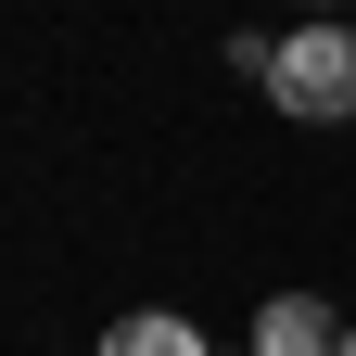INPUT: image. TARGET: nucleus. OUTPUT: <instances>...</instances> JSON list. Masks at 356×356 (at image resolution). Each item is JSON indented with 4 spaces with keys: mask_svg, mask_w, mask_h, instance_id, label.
<instances>
[{
    "mask_svg": "<svg viewBox=\"0 0 356 356\" xmlns=\"http://www.w3.org/2000/svg\"><path fill=\"white\" fill-rule=\"evenodd\" d=\"M267 102L280 115H305V127H331V115H356V38L343 26H305V38H267Z\"/></svg>",
    "mask_w": 356,
    "mask_h": 356,
    "instance_id": "f257e3e1",
    "label": "nucleus"
},
{
    "mask_svg": "<svg viewBox=\"0 0 356 356\" xmlns=\"http://www.w3.org/2000/svg\"><path fill=\"white\" fill-rule=\"evenodd\" d=\"M254 356H343V318H331L318 293H280V305L254 318Z\"/></svg>",
    "mask_w": 356,
    "mask_h": 356,
    "instance_id": "f03ea898",
    "label": "nucleus"
},
{
    "mask_svg": "<svg viewBox=\"0 0 356 356\" xmlns=\"http://www.w3.org/2000/svg\"><path fill=\"white\" fill-rule=\"evenodd\" d=\"M102 356H204V331H191V318H115Z\"/></svg>",
    "mask_w": 356,
    "mask_h": 356,
    "instance_id": "7ed1b4c3",
    "label": "nucleus"
},
{
    "mask_svg": "<svg viewBox=\"0 0 356 356\" xmlns=\"http://www.w3.org/2000/svg\"><path fill=\"white\" fill-rule=\"evenodd\" d=\"M343 356H356V331H343Z\"/></svg>",
    "mask_w": 356,
    "mask_h": 356,
    "instance_id": "20e7f679",
    "label": "nucleus"
}]
</instances>
